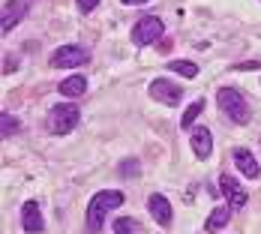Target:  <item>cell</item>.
Instances as JSON below:
<instances>
[{
  "label": "cell",
  "mask_w": 261,
  "mask_h": 234,
  "mask_svg": "<svg viewBox=\"0 0 261 234\" xmlns=\"http://www.w3.org/2000/svg\"><path fill=\"white\" fill-rule=\"evenodd\" d=\"M123 204V192L120 189H102L90 198L87 204V228L90 231H102V222L108 216V210H117Z\"/></svg>",
  "instance_id": "6da1fadb"
},
{
  "label": "cell",
  "mask_w": 261,
  "mask_h": 234,
  "mask_svg": "<svg viewBox=\"0 0 261 234\" xmlns=\"http://www.w3.org/2000/svg\"><path fill=\"white\" fill-rule=\"evenodd\" d=\"M216 102H219V108H222V114H228V117H231L234 123H240V126H246V123L252 120L249 105H246V99H243V93L234 90V87H222V90L216 93Z\"/></svg>",
  "instance_id": "7a4b0ae2"
},
{
  "label": "cell",
  "mask_w": 261,
  "mask_h": 234,
  "mask_svg": "<svg viewBox=\"0 0 261 234\" xmlns=\"http://www.w3.org/2000/svg\"><path fill=\"white\" fill-rule=\"evenodd\" d=\"M79 105H69V102H60L54 105L51 111H48V120H45V126L48 132L54 135H69V132L79 126Z\"/></svg>",
  "instance_id": "3957f363"
},
{
  "label": "cell",
  "mask_w": 261,
  "mask_h": 234,
  "mask_svg": "<svg viewBox=\"0 0 261 234\" xmlns=\"http://www.w3.org/2000/svg\"><path fill=\"white\" fill-rule=\"evenodd\" d=\"M162 30H165L162 18L144 15V18H138V24L132 27V42L135 45H150V42H156L159 36H162Z\"/></svg>",
  "instance_id": "277c9868"
},
{
  "label": "cell",
  "mask_w": 261,
  "mask_h": 234,
  "mask_svg": "<svg viewBox=\"0 0 261 234\" xmlns=\"http://www.w3.org/2000/svg\"><path fill=\"white\" fill-rule=\"evenodd\" d=\"M90 60V51L81 45H60L57 51H51V66L54 69H69V66H81Z\"/></svg>",
  "instance_id": "5b68a950"
},
{
  "label": "cell",
  "mask_w": 261,
  "mask_h": 234,
  "mask_svg": "<svg viewBox=\"0 0 261 234\" xmlns=\"http://www.w3.org/2000/svg\"><path fill=\"white\" fill-rule=\"evenodd\" d=\"M150 96L162 105H177L183 99V87L168 81V78H153L150 81Z\"/></svg>",
  "instance_id": "8992f818"
},
{
  "label": "cell",
  "mask_w": 261,
  "mask_h": 234,
  "mask_svg": "<svg viewBox=\"0 0 261 234\" xmlns=\"http://www.w3.org/2000/svg\"><path fill=\"white\" fill-rule=\"evenodd\" d=\"M219 186H222V195L228 198V207H234V210L246 207V192H243V186H240L231 174H222V177H219Z\"/></svg>",
  "instance_id": "52a82bcc"
},
{
  "label": "cell",
  "mask_w": 261,
  "mask_h": 234,
  "mask_svg": "<svg viewBox=\"0 0 261 234\" xmlns=\"http://www.w3.org/2000/svg\"><path fill=\"white\" fill-rule=\"evenodd\" d=\"M147 210L153 213V219H156L162 228H168V225H171V219H174V216H171V204H168V198H165V195H159V192H153V195L147 198Z\"/></svg>",
  "instance_id": "ba28073f"
},
{
  "label": "cell",
  "mask_w": 261,
  "mask_h": 234,
  "mask_svg": "<svg viewBox=\"0 0 261 234\" xmlns=\"http://www.w3.org/2000/svg\"><path fill=\"white\" fill-rule=\"evenodd\" d=\"M21 225H24V231H30V234H39L42 228H45L42 213H39V204H36V201H27L24 207H21Z\"/></svg>",
  "instance_id": "9c48e42d"
},
{
  "label": "cell",
  "mask_w": 261,
  "mask_h": 234,
  "mask_svg": "<svg viewBox=\"0 0 261 234\" xmlns=\"http://www.w3.org/2000/svg\"><path fill=\"white\" fill-rule=\"evenodd\" d=\"M189 144H192V150L198 159H207L210 150H213V138H210V129L207 126H198V129H192L189 135Z\"/></svg>",
  "instance_id": "30bf717a"
},
{
  "label": "cell",
  "mask_w": 261,
  "mask_h": 234,
  "mask_svg": "<svg viewBox=\"0 0 261 234\" xmlns=\"http://www.w3.org/2000/svg\"><path fill=\"white\" fill-rule=\"evenodd\" d=\"M231 156H234L237 168H240V171H243L249 180H255V177L261 174V168H258V162H255V156L249 153L246 147H234V153H231Z\"/></svg>",
  "instance_id": "8fae6325"
},
{
  "label": "cell",
  "mask_w": 261,
  "mask_h": 234,
  "mask_svg": "<svg viewBox=\"0 0 261 234\" xmlns=\"http://www.w3.org/2000/svg\"><path fill=\"white\" fill-rule=\"evenodd\" d=\"M27 12H30L27 3H3V33H9L12 27L24 18Z\"/></svg>",
  "instance_id": "7c38bea8"
},
{
  "label": "cell",
  "mask_w": 261,
  "mask_h": 234,
  "mask_svg": "<svg viewBox=\"0 0 261 234\" xmlns=\"http://www.w3.org/2000/svg\"><path fill=\"white\" fill-rule=\"evenodd\" d=\"M63 96H81L84 90H87V78L84 75H69L60 81V87H57Z\"/></svg>",
  "instance_id": "4fadbf2b"
},
{
  "label": "cell",
  "mask_w": 261,
  "mask_h": 234,
  "mask_svg": "<svg viewBox=\"0 0 261 234\" xmlns=\"http://www.w3.org/2000/svg\"><path fill=\"white\" fill-rule=\"evenodd\" d=\"M228 219H231V207H216L213 213H210V219H207V231H219V228H225L228 225Z\"/></svg>",
  "instance_id": "5bb4252c"
},
{
  "label": "cell",
  "mask_w": 261,
  "mask_h": 234,
  "mask_svg": "<svg viewBox=\"0 0 261 234\" xmlns=\"http://www.w3.org/2000/svg\"><path fill=\"white\" fill-rule=\"evenodd\" d=\"M168 69H171V72H177V75H183V78H195V75H198V66H195L192 60H171V63H168Z\"/></svg>",
  "instance_id": "9a60e30c"
},
{
  "label": "cell",
  "mask_w": 261,
  "mask_h": 234,
  "mask_svg": "<svg viewBox=\"0 0 261 234\" xmlns=\"http://www.w3.org/2000/svg\"><path fill=\"white\" fill-rule=\"evenodd\" d=\"M201 111H204V99H195V102H192L189 108H186V114L180 117V126H186V129H189V126L195 123V117H198Z\"/></svg>",
  "instance_id": "2e32d148"
},
{
  "label": "cell",
  "mask_w": 261,
  "mask_h": 234,
  "mask_svg": "<svg viewBox=\"0 0 261 234\" xmlns=\"http://www.w3.org/2000/svg\"><path fill=\"white\" fill-rule=\"evenodd\" d=\"M138 222L135 219H129V216H120L117 222H114V234H138Z\"/></svg>",
  "instance_id": "e0dca14e"
},
{
  "label": "cell",
  "mask_w": 261,
  "mask_h": 234,
  "mask_svg": "<svg viewBox=\"0 0 261 234\" xmlns=\"http://www.w3.org/2000/svg\"><path fill=\"white\" fill-rule=\"evenodd\" d=\"M0 132H3V138H12V135L18 132V120L3 111V117H0Z\"/></svg>",
  "instance_id": "ac0fdd59"
},
{
  "label": "cell",
  "mask_w": 261,
  "mask_h": 234,
  "mask_svg": "<svg viewBox=\"0 0 261 234\" xmlns=\"http://www.w3.org/2000/svg\"><path fill=\"white\" fill-rule=\"evenodd\" d=\"M15 63H18V57H15V54L3 57V72H15Z\"/></svg>",
  "instance_id": "d6986e66"
},
{
  "label": "cell",
  "mask_w": 261,
  "mask_h": 234,
  "mask_svg": "<svg viewBox=\"0 0 261 234\" xmlns=\"http://www.w3.org/2000/svg\"><path fill=\"white\" fill-rule=\"evenodd\" d=\"M234 69H243V72H246V69H261V63L258 60H246V63H237Z\"/></svg>",
  "instance_id": "ffe728a7"
},
{
  "label": "cell",
  "mask_w": 261,
  "mask_h": 234,
  "mask_svg": "<svg viewBox=\"0 0 261 234\" xmlns=\"http://www.w3.org/2000/svg\"><path fill=\"white\" fill-rule=\"evenodd\" d=\"M93 9H96V3H90V0H87V3H79V12H81V15H87V12H93Z\"/></svg>",
  "instance_id": "44dd1931"
}]
</instances>
